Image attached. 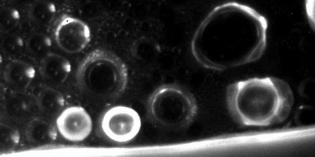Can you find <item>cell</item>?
I'll use <instances>...</instances> for the list:
<instances>
[{
  "label": "cell",
  "mask_w": 315,
  "mask_h": 157,
  "mask_svg": "<svg viewBox=\"0 0 315 157\" xmlns=\"http://www.w3.org/2000/svg\"><path fill=\"white\" fill-rule=\"evenodd\" d=\"M30 139L36 143H43L54 137V132L47 122L36 120L30 125L27 130Z\"/></svg>",
  "instance_id": "7c38bea8"
},
{
  "label": "cell",
  "mask_w": 315,
  "mask_h": 157,
  "mask_svg": "<svg viewBox=\"0 0 315 157\" xmlns=\"http://www.w3.org/2000/svg\"><path fill=\"white\" fill-rule=\"evenodd\" d=\"M142 125L140 117L133 109L116 106L108 110L101 122L102 130L110 139L119 143L133 140L139 132Z\"/></svg>",
  "instance_id": "277c9868"
},
{
  "label": "cell",
  "mask_w": 315,
  "mask_h": 157,
  "mask_svg": "<svg viewBox=\"0 0 315 157\" xmlns=\"http://www.w3.org/2000/svg\"><path fill=\"white\" fill-rule=\"evenodd\" d=\"M226 101L230 112L240 124L264 126L285 120L294 97L290 86L281 79L253 77L229 84Z\"/></svg>",
  "instance_id": "6da1fadb"
},
{
  "label": "cell",
  "mask_w": 315,
  "mask_h": 157,
  "mask_svg": "<svg viewBox=\"0 0 315 157\" xmlns=\"http://www.w3.org/2000/svg\"><path fill=\"white\" fill-rule=\"evenodd\" d=\"M54 3L46 1H39L33 3L29 10V15L34 22L41 25L50 24L56 13Z\"/></svg>",
  "instance_id": "9c48e42d"
},
{
  "label": "cell",
  "mask_w": 315,
  "mask_h": 157,
  "mask_svg": "<svg viewBox=\"0 0 315 157\" xmlns=\"http://www.w3.org/2000/svg\"><path fill=\"white\" fill-rule=\"evenodd\" d=\"M25 42L19 35L11 33L4 38L2 41V47L5 51L11 54H17L23 49Z\"/></svg>",
  "instance_id": "5bb4252c"
},
{
  "label": "cell",
  "mask_w": 315,
  "mask_h": 157,
  "mask_svg": "<svg viewBox=\"0 0 315 157\" xmlns=\"http://www.w3.org/2000/svg\"><path fill=\"white\" fill-rule=\"evenodd\" d=\"M39 107L44 112L50 113L58 112L64 104L62 95L57 90L46 89L39 93L37 99Z\"/></svg>",
  "instance_id": "8fae6325"
},
{
  "label": "cell",
  "mask_w": 315,
  "mask_h": 157,
  "mask_svg": "<svg viewBox=\"0 0 315 157\" xmlns=\"http://www.w3.org/2000/svg\"><path fill=\"white\" fill-rule=\"evenodd\" d=\"M80 85L93 88L123 91L127 84L128 71L124 63L114 53L98 49L82 60L76 72Z\"/></svg>",
  "instance_id": "3957f363"
},
{
  "label": "cell",
  "mask_w": 315,
  "mask_h": 157,
  "mask_svg": "<svg viewBox=\"0 0 315 157\" xmlns=\"http://www.w3.org/2000/svg\"><path fill=\"white\" fill-rule=\"evenodd\" d=\"M305 7L308 21L312 28H315V0L306 1Z\"/></svg>",
  "instance_id": "2e32d148"
},
{
  "label": "cell",
  "mask_w": 315,
  "mask_h": 157,
  "mask_svg": "<svg viewBox=\"0 0 315 157\" xmlns=\"http://www.w3.org/2000/svg\"><path fill=\"white\" fill-rule=\"evenodd\" d=\"M19 97L14 98L7 104V109L11 113L18 114H23L27 109L24 100Z\"/></svg>",
  "instance_id": "9a60e30c"
},
{
  "label": "cell",
  "mask_w": 315,
  "mask_h": 157,
  "mask_svg": "<svg viewBox=\"0 0 315 157\" xmlns=\"http://www.w3.org/2000/svg\"><path fill=\"white\" fill-rule=\"evenodd\" d=\"M20 20V13L15 8L5 6L1 10L0 24L6 31L10 32L15 29L18 25Z\"/></svg>",
  "instance_id": "4fadbf2b"
},
{
  "label": "cell",
  "mask_w": 315,
  "mask_h": 157,
  "mask_svg": "<svg viewBox=\"0 0 315 157\" xmlns=\"http://www.w3.org/2000/svg\"><path fill=\"white\" fill-rule=\"evenodd\" d=\"M57 44L64 51L70 54L79 53L90 41L91 33L89 26L84 21L70 16L63 17L54 33Z\"/></svg>",
  "instance_id": "5b68a950"
},
{
  "label": "cell",
  "mask_w": 315,
  "mask_h": 157,
  "mask_svg": "<svg viewBox=\"0 0 315 157\" xmlns=\"http://www.w3.org/2000/svg\"><path fill=\"white\" fill-rule=\"evenodd\" d=\"M39 72L46 80L55 83L65 81L71 69L69 61L58 54L49 53L43 57L39 66Z\"/></svg>",
  "instance_id": "52a82bcc"
},
{
  "label": "cell",
  "mask_w": 315,
  "mask_h": 157,
  "mask_svg": "<svg viewBox=\"0 0 315 157\" xmlns=\"http://www.w3.org/2000/svg\"><path fill=\"white\" fill-rule=\"evenodd\" d=\"M25 44L30 53L43 58L49 53L52 43L50 38L46 33L36 31L29 35Z\"/></svg>",
  "instance_id": "30bf717a"
},
{
  "label": "cell",
  "mask_w": 315,
  "mask_h": 157,
  "mask_svg": "<svg viewBox=\"0 0 315 157\" xmlns=\"http://www.w3.org/2000/svg\"><path fill=\"white\" fill-rule=\"evenodd\" d=\"M195 98L179 85L168 83L157 87L149 96L146 111L150 119L155 124L177 129L187 127L197 113Z\"/></svg>",
  "instance_id": "7a4b0ae2"
},
{
  "label": "cell",
  "mask_w": 315,
  "mask_h": 157,
  "mask_svg": "<svg viewBox=\"0 0 315 157\" xmlns=\"http://www.w3.org/2000/svg\"><path fill=\"white\" fill-rule=\"evenodd\" d=\"M57 125L61 134L73 142L82 141L91 132L92 119L83 107L74 106L64 110L58 117Z\"/></svg>",
  "instance_id": "8992f818"
},
{
  "label": "cell",
  "mask_w": 315,
  "mask_h": 157,
  "mask_svg": "<svg viewBox=\"0 0 315 157\" xmlns=\"http://www.w3.org/2000/svg\"><path fill=\"white\" fill-rule=\"evenodd\" d=\"M35 71L31 65L21 60L14 59L8 63L4 71L5 81L15 88H26L34 78Z\"/></svg>",
  "instance_id": "ba28073f"
}]
</instances>
